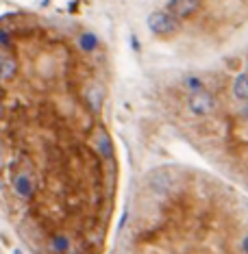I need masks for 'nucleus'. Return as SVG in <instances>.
<instances>
[{
    "label": "nucleus",
    "instance_id": "f257e3e1",
    "mask_svg": "<svg viewBox=\"0 0 248 254\" xmlns=\"http://www.w3.org/2000/svg\"><path fill=\"white\" fill-rule=\"evenodd\" d=\"M2 44L4 222L28 254H109L120 228L122 159L98 48Z\"/></svg>",
    "mask_w": 248,
    "mask_h": 254
},
{
    "label": "nucleus",
    "instance_id": "f03ea898",
    "mask_svg": "<svg viewBox=\"0 0 248 254\" xmlns=\"http://www.w3.org/2000/svg\"><path fill=\"white\" fill-rule=\"evenodd\" d=\"M113 254H248V196L207 165H153L126 200Z\"/></svg>",
    "mask_w": 248,
    "mask_h": 254
},
{
    "label": "nucleus",
    "instance_id": "7ed1b4c3",
    "mask_svg": "<svg viewBox=\"0 0 248 254\" xmlns=\"http://www.w3.org/2000/svg\"><path fill=\"white\" fill-rule=\"evenodd\" d=\"M153 113L183 146L248 196V54L155 89Z\"/></svg>",
    "mask_w": 248,
    "mask_h": 254
},
{
    "label": "nucleus",
    "instance_id": "20e7f679",
    "mask_svg": "<svg viewBox=\"0 0 248 254\" xmlns=\"http://www.w3.org/2000/svg\"><path fill=\"white\" fill-rule=\"evenodd\" d=\"M146 24H148L150 33L157 35V37H170V35L179 33V28H181V20L176 18L174 13L164 11V9L150 13L148 20H146Z\"/></svg>",
    "mask_w": 248,
    "mask_h": 254
},
{
    "label": "nucleus",
    "instance_id": "39448f33",
    "mask_svg": "<svg viewBox=\"0 0 248 254\" xmlns=\"http://www.w3.org/2000/svg\"><path fill=\"white\" fill-rule=\"evenodd\" d=\"M200 7V0H170L168 2V11L174 13L179 20L192 18Z\"/></svg>",
    "mask_w": 248,
    "mask_h": 254
}]
</instances>
